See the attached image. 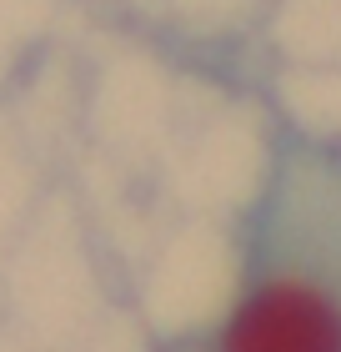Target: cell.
Masks as SVG:
<instances>
[{"instance_id":"obj_1","label":"cell","mask_w":341,"mask_h":352,"mask_svg":"<svg viewBox=\"0 0 341 352\" xmlns=\"http://www.w3.org/2000/svg\"><path fill=\"white\" fill-rule=\"evenodd\" d=\"M221 352H341V292L311 267H266L221 332Z\"/></svg>"}]
</instances>
